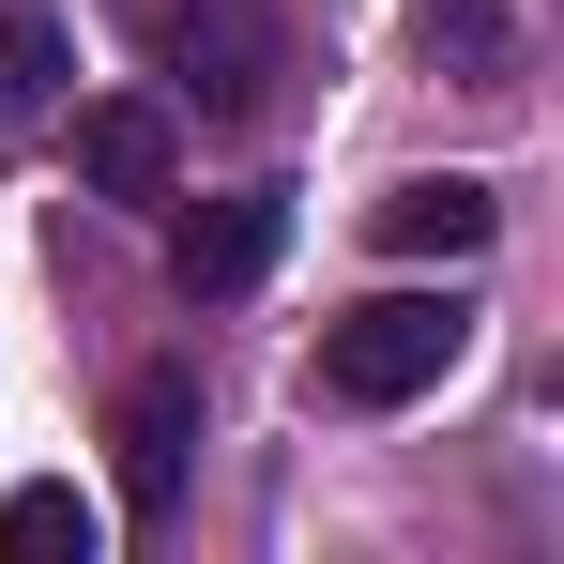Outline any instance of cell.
<instances>
[{
    "label": "cell",
    "instance_id": "obj_6",
    "mask_svg": "<svg viewBox=\"0 0 564 564\" xmlns=\"http://www.w3.org/2000/svg\"><path fill=\"white\" fill-rule=\"evenodd\" d=\"M503 229V198L473 184V169H443V184H397V198H367V245H397V260H473Z\"/></svg>",
    "mask_w": 564,
    "mask_h": 564
},
{
    "label": "cell",
    "instance_id": "obj_1",
    "mask_svg": "<svg viewBox=\"0 0 564 564\" xmlns=\"http://www.w3.org/2000/svg\"><path fill=\"white\" fill-rule=\"evenodd\" d=\"M458 351H473V321L443 290H367V305L321 321V397H336V412H397V397H427Z\"/></svg>",
    "mask_w": 564,
    "mask_h": 564
},
{
    "label": "cell",
    "instance_id": "obj_9",
    "mask_svg": "<svg viewBox=\"0 0 564 564\" xmlns=\"http://www.w3.org/2000/svg\"><path fill=\"white\" fill-rule=\"evenodd\" d=\"M427 46H458V62H503V15H488V0H427Z\"/></svg>",
    "mask_w": 564,
    "mask_h": 564
},
{
    "label": "cell",
    "instance_id": "obj_4",
    "mask_svg": "<svg viewBox=\"0 0 564 564\" xmlns=\"http://www.w3.org/2000/svg\"><path fill=\"white\" fill-rule=\"evenodd\" d=\"M184 458H198V381H184V367H138V381H122V412H107L122 519H169V503H184Z\"/></svg>",
    "mask_w": 564,
    "mask_h": 564
},
{
    "label": "cell",
    "instance_id": "obj_7",
    "mask_svg": "<svg viewBox=\"0 0 564 564\" xmlns=\"http://www.w3.org/2000/svg\"><path fill=\"white\" fill-rule=\"evenodd\" d=\"M62 77H77V46H62V0H0V122H31Z\"/></svg>",
    "mask_w": 564,
    "mask_h": 564
},
{
    "label": "cell",
    "instance_id": "obj_5",
    "mask_svg": "<svg viewBox=\"0 0 564 564\" xmlns=\"http://www.w3.org/2000/svg\"><path fill=\"white\" fill-rule=\"evenodd\" d=\"M169 169H184V138H169V107H153V93L77 107V184H93V198H169Z\"/></svg>",
    "mask_w": 564,
    "mask_h": 564
},
{
    "label": "cell",
    "instance_id": "obj_2",
    "mask_svg": "<svg viewBox=\"0 0 564 564\" xmlns=\"http://www.w3.org/2000/svg\"><path fill=\"white\" fill-rule=\"evenodd\" d=\"M153 46L184 62V93L214 107V122H245V107L275 93V62H290L260 0H153Z\"/></svg>",
    "mask_w": 564,
    "mask_h": 564
},
{
    "label": "cell",
    "instance_id": "obj_8",
    "mask_svg": "<svg viewBox=\"0 0 564 564\" xmlns=\"http://www.w3.org/2000/svg\"><path fill=\"white\" fill-rule=\"evenodd\" d=\"M93 534L107 519L77 503V488H15V503H0V564H62V550L93 564Z\"/></svg>",
    "mask_w": 564,
    "mask_h": 564
},
{
    "label": "cell",
    "instance_id": "obj_3",
    "mask_svg": "<svg viewBox=\"0 0 564 564\" xmlns=\"http://www.w3.org/2000/svg\"><path fill=\"white\" fill-rule=\"evenodd\" d=\"M275 245H290V198H275V184H229V198H184V214H169V275H184V305L260 290Z\"/></svg>",
    "mask_w": 564,
    "mask_h": 564
}]
</instances>
